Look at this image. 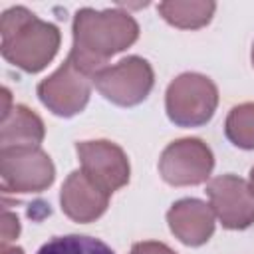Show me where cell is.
Wrapping results in <instances>:
<instances>
[{
	"instance_id": "1",
	"label": "cell",
	"mask_w": 254,
	"mask_h": 254,
	"mask_svg": "<svg viewBox=\"0 0 254 254\" xmlns=\"http://www.w3.org/2000/svg\"><path fill=\"white\" fill-rule=\"evenodd\" d=\"M73 46L67 58L73 60L89 75L101 71L107 60L139 38V24L135 18L119 8L93 10L81 8L73 18Z\"/></svg>"
},
{
	"instance_id": "2",
	"label": "cell",
	"mask_w": 254,
	"mask_h": 254,
	"mask_svg": "<svg viewBox=\"0 0 254 254\" xmlns=\"http://www.w3.org/2000/svg\"><path fill=\"white\" fill-rule=\"evenodd\" d=\"M0 38L4 60L28 73L42 71L58 54L62 42L58 26L40 20L24 6H14L2 14Z\"/></svg>"
},
{
	"instance_id": "3",
	"label": "cell",
	"mask_w": 254,
	"mask_h": 254,
	"mask_svg": "<svg viewBox=\"0 0 254 254\" xmlns=\"http://www.w3.org/2000/svg\"><path fill=\"white\" fill-rule=\"evenodd\" d=\"M218 105V89L214 81L202 73H181L165 93V109L169 119L179 127H198L212 119Z\"/></svg>"
},
{
	"instance_id": "4",
	"label": "cell",
	"mask_w": 254,
	"mask_h": 254,
	"mask_svg": "<svg viewBox=\"0 0 254 254\" xmlns=\"http://www.w3.org/2000/svg\"><path fill=\"white\" fill-rule=\"evenodd\" d=\"M155 83V73L145 58L129 56L115 65H105L93 75V85L111 103L133 107L147 99Z\"/></svg>"
},
{
	"instance_id": "5",
	"label": "cell",
	"mask_w": 254,
	"mask_h": 254,
	"mask_svg": "<svg viewBox=\"0 0 254 254\" xmlns=\"http://www.w3.org/2000/svg\"><path fill=\"white\" fill-rule=\"evenodd\" d=\"M214 167L210 147L196 139L185 137L169 143L159 159V173L173 187H194L206 183Z\"/></svg>"
},
{
	"instance_id": "6",
	"label": "cell",
	"mask_w": 254,
	"mask_h": 254,
	"mask_svg": "<svg viewBox=\"0 0 254 254\" xmlns=\"http://www.w3.org/2000/svg\"><path fill=\"white\" fill-rule=\"evenodd\" d=\"M93 75L83 71L67 58L52 75L38 83L40 101L60 117H73L85 109L91 93Z\"/></svg>"
},
{
	"instance_id": "7",
	"label": "cell",
	"mask_w": 254,
	"mask_h": 254,
	"mask_svg": "<svg viewBox=\"0 0 254 254\" xmlns=\"http://www.w3.org/2000/svg\"><path fill=\"white\" fill-rule=\"evenodd\" d=\"M0 177L6 192H40L54 183L56 169L40 147L0 149Z\"/></svg>"
},
{
	"instance_id": "8",
	"label": "cell",
	"mask_w": 254,
	"mask_h": 254,
	"mask_svg": "<svg viewBox=\"0 0 254 254\" xmlns=\"http://www.w3.org/2000/svg\"><path fill=\"white\" fill-rule=\"evenodd\" d=\"M210 208L228 230H244L254 224V194L250 185L236 175L214 177L206 185Z\"/></svg>"
},
{
	"instance_id": "9",
	"label": "cell",
	"mask_w": 254,
	"mask_h": 254,
	"mask_svg": "<svg viewBox=\"0 0 254 254\" xmlns=\"http://www.w3.org/2000/svg\"><path fill=\"white\" fill-rule=\"evenodd\" d=\"M75 151L81 163V171L109 194L129 183V159L119 145L105 139L81 141L75 143Z\"/></svg>"
},
{
	"instance_id": "10",
	"label": "cell",
	"mask_w": 254,
	"mask_h": 254,
	"mask_svg": "<svg viewBox=\"0 0 254 254\" xmlns=\"http://www.w3.org/2000/svg\"><path fill=\"white\" fill-rule=\"evenodd\" d=\"M109 192L93 183L81 169L67 175L64 181L60 202L62 210L73 222H93L109 206Z\"/></svg>"
},
{
	"instance_id": "11",
	"label": "cell",
	"mask_w": 254,
	"mask_h": 254,
	"mask_svg": "<svg viewBox=\"0 0 254 254\" xmlns=\"http://www.w3.org/2000/svg\"><path fill=\"white\" fill-rule=\"evenodd\" d=\"M167 222L171 232L187 246H202L214 232V212L210 204L198 198H181L169 212Z\"/></svg>"
},
{
	"instance_id": "12",
	"label": "cell",
	"mask_w": 254,
	"mask_h": 254,
	"mask_svg": "<svg viewBox=\"0 0 254 254\" xmlns=\"http://www.w3.org/2000/svg\"><path fill=\"white\" fill-rule=\"evenodd\" d=\"M44 121L26 105H14L10 115L2 119L0 149H28L40 147L44 141Z\"/></svg>"
},
{
	"instance_id": "13",
	"label": "cell",
	"mask_w": 254,
	"mask_h": 254,
	"mask_svg": "<svg viewBox=\"0 0 254 254\" xmlns=\"http://www.w3.org/2000/svg\"><path fill=\"white\" fill-rule=\"evenodd\" d=\"M165 22L181 30H198L206 26L216 10L214 2H161L157 6Z\"/></svg>"
},
{
	"instance_id": "14",
	"label": "cell",
	"mask_w": 254,
	"mask_h": 254,
	"mask_svg": "<svg viewBox=\"0 0 254 254\" xmlns=\"http://www.w3.org/2000/svg\"><path fill=\"white\" fill-rule=\"evenodd\" d=\"M228 141L240 149H254V103H240L230 109L224 121Z\"/></svg>"
},
{
	"instance_id": "15",
	"label": "cell",
	"mask_w": 254,
	"mask_h": 254,
	"mask_svg": "<svg viewBox=\"0 0 254 254\" xmlns=\"http://www.w3.org/2000/svg\"><path fill=\"white\" fill-rule=\"evenodd\" d=\"M36 254H115L105 242L93 236L67 234L48 240Z\"/></svg>"
},
{
	"instance_id": "16",
	"label": "cell",
	"mask_w": 254,
	"mask_h": 254,
	"mask_svg": "<svg viewBox=\"0 0 254 254\" xmlns=\"http://www.w3.org/2000/svg\"><path fill=\"white\" fill-rule=\"evenodd\" d=\"M20 234V222L18 216L12 214L10 210L2 212V246H8V242L16 240Z\"/></svg>"
},
{
	"instance_id": "17",
	"label": "cell",
	"mask_w": 254,
	"mask_h": 254,
	"mask_svg": "<svg viewBox=\"0 0 254 254\" xmlns=\"http://www.w3.org/2000/svg\"><path fill=\"white\" fill-rule=\"evenodd\" d=\"M129 254H177L175 250H171L167 244L163 242H155V240H145V242H137L133 244Z\"/></svg>"
},
{
	"instance_id": "18",
	"label": "cell",
	"mask_w": 254,
	"mask_h": 254,
	"mask_svg": "<svg viewBox=\"0 0 254 254\" xmlns=\"http://www.w3.org/2000/svg\"><path fill=\"white\" fill-rule=\"evenodd\" d=\"M2 254H24V250L20 246H12V248L2 246Z\"/></svg>"
},
{
	"instance_id": "19",
	"label": "cell",
	"mask_w": 254,
	"mask_h": 254,
	"mask_svg": "<svg viewBox=\"0 0 254 254\" xmlns=\"http://www.w3.org/2000/svg\"><path fill=\"white\" fill-rule=\"evenodd\" d=\"M248 185H250V190H252V194H254V167L250 169V183H248Z\"/></svg>"
},
{
	"instance_id": "20",
	"label": "cell",
	"mask_w": 254,
	"mask_h": 254,
	"mask_svg": "<svg viewBox=\"0 0 254 254\" xmlns=\"http://www.w3.org/2000/svg\"><path fill=\"white\" fill-rule=\"evenodd\" d=\"M252 65H254V46H252Z\"/></svg>"
}]
</instances>
